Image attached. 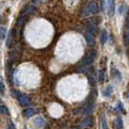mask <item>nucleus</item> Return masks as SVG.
Returning a JSON list of instances; mask_svg holds the SVG:
<instances>
[{"mask_svg":"<svg viewBox=\"0 0 129 129\" xmlns=\"http://www.w3.org/2000/svg\"><path fill=\"white\" fill-rule=\"evenodd\" d=\"M96 51H94V50H90V51H88V52H86V54L84 56V58L82 59V62L84 63V65H90L93 63V61H94V59L96 58Z\"/></svg>","mask_w":129,"mask_h":129,"instance_id":"1","label":"nucleus"},{"mask_svg":"<svg viewBox=\"0 0 129 129\" xmlns=\"http://www.w3.org/2000/svg\"><path fill=\"white\" fill-rule=\"evenodd\" d=\"M97 72L96 70L94 69V67H91L89 68V73L87 75V78H88V82L91 85H95L97 82Z\"/></svg>","mask_w":129,"mask_h":129,"instance_id":"2","label":"nucleus"},{"mask_svg":"<svg viewBox=\"0 0 129 129\" xmlns=\"http://www.w3.org/2000/svg\"><path fill=\"white\" fill-rule=\"evenodd\" d=\"M87 11L91 14H97L99 12V4L96 3L95 1H89L86 5Z\"/></svg>","mask_w":129,"mask_h":129,"instance_id":"3","label":"nucleus"},{"mask_svg":"<svg viewBox=\"0 0 129 129\" xmlns=\"http://www.w3.org/2000/svg\"><path fill=\"white\" fill-rule=\"evenodd\" d=\"M108 14L110 17H113L115 14V0H108Z\"/></svg>","mask_w":129,"mask_h":129,"instance_id":"4","label":"nucleus"},{"mask_svg":"<svg viewBox=\"0 0 129 129\" xmlns=\"http://www.w3.org/2000/svg\"><path fill=\"white\" fill-rule=\"evenodd\" d=\"M27 19H28L27 14H23V15H21L19 19H18V21H17V26H19V27H22V26L26 23Z\"/></svg>","mask_w":129,"mask_h":129,"instance_id":"5","label":"nucleus"},{"mask_svg":"<svg viewBox=\"0 0 129 129\" xmlns=\"http://www.w3.org/2000/svg\"><path fill=\"white\" fill-rule=\"evenodd\" d=\"M84 38L86 40L88 46L94 47V45H95V38H94V35H92L90 33H86V34L84 35Z\"/></svg>","mask_w":129,"mask_h":129,"instance_id":"6","label":"nucleus"},{"mask_svg":"<svg viewBox=\"0 0 129 129\" xmlns=\"http://www.w3.org/2000/svg\"><path fill=\"white\" fill-rule=\"evenodd\" d=\"M39 111L35 110V109H32V108H27L25 110H23L22 112V114H23V116L24 117H31L33 116L36 113H38Z\"/></svg>","mask_w":129,"mask_h":129,"instance_id":"7","label":"nucleus"},{"mask_svg":"<svg viewBox=\"0 0 129 129\" xmlns=\"http://www.w3.org/2000/svg\"><path fill=\"white\" fill-rule=\"evenodd\" d=\"M19 101V103L21 104L22 106H26V105H28L29 102H30V98L25 95V94H20V96L19 97V99H18Z\"/></svg>","mask_w":129,"mask_h":129,"instance_id":"8","label":"nucleus"},{"mask_svg":"<svg viewBox=\"0 0 129 129\" xmlns=\"http://www.w3.org/2000/svg\"><path fill=\"white\" fill-rule=\"evenodd\" d=\"M86 29H87V31L88 33H90L92 35H96L97 33H98V30H97V26L95 24H92V23H88L87 25H86Z\"/></svg>","mask_w":129,"mask_h":129,"instance_id":"9","label":"nucleus"},{"mask_svg":"<svg viewBox=\"0 0 129 129\" xmlns=\"http://www.w3.org/2000/svg\"><path fill=\"white\" fill-rule=\"evenodd\" d=\"M19 57H20V52H18V51H13V52L10 53V61L11 62H14V61H17L19 60Z\"/></svg>","mask_w":129,"mask_h":129,"instance_id":"10","label":"nucleus"},{"mask_svg":"<svg viewBox=\"0 0 129 129\" xmlns=\"http://www.w3.org/2000/svg\"><path fill=\"white\" fill-rule=\"evenodd\" d=\"M111 72H112V75H113V78H114V79L121 80V74L119 73V71L116 69V67H113L112 70H111Z\"/></svg>","mask_w":129,"mask_h":129,"instance_id":"11","label":"nucleus"},{"mask_svg":"<svg viewBox=\"0 0 129 129\" xmlns=\"http://www.w3.org/2000/svg\"><path fill=\"white\" fill-rule=\"evenodd\" d=\"M94 123V120L91 116H87L84 121H83V126H92Z\"/></svg>","mask_w":129,"mask_h":129,"instance_id":"12","label":"nucleus"},{"mask_svg":"<svg viewBox=\"0 0 129 129\" xmlns=\"http://www.w3.org/2000/svg\"><path fill=\"white\" fill-rule=\"evenodd\" d=\"M35 125L37 127H44L46 125V121L44 120V118H42V117H37L35 119Z\"/></svg>","mask_w":129,"mask_h":129,"instance_id":"13","label":"nucleus"},{"mask_svg":"<svg viewBox=\"0 0 129 129\" xmlns=\"http://www.w3.org/2000/svg\"><path fill=\"white\" fill-rule=\"evenodd\" d=\"M97 80H98V82L100 83V84H102L104 82V79H105V71L104 70H99L98 73H97Z\"/></svg>","mask_w":129,"mask_h":129,"instance_id":"14","label":"nucleus"},{"mask_svg":"<svg viewBox=\"0 0 129 129\" xmlns=\"http://www.w3.org/2000/svg\"><path fill=\"white\" fill-rule=\"evenodd\" d=\"M107 41H108V32H107V30L104 29L102 31V35H101V43L104 45V44H106Z\"/></svg>","mask_w":129,"mask_h":129,"instance_id":"15","label":"nucleus"},{"mask_svg":"<svg viewBox=\"0 0 129 129\" xmlns=\"http://www.w3.org/2000/svg\"><path fill=\"white\" fill-rule=\"evenodd\" d=\"M115 123H116V127L117 129H121V128H123L122 119H121L120 117H116V121H115Z\"/></svg>","mask_w":129,"mask_h":129,"instance_id":"16","label":"nucleus"},{"mask_svg":"<svg viewBox=\"0 0 129 129\" xmlns=\"http://www.w3.org/2000/svg\"><path fill=\"white\" fill-rule=\"evenodd\" d=\"M5 91H6V87H5V84L3 83L2 79L0 78V94L4 95L5 94Z\"/></svg>","mask_w":129,"mask_h":129,"instance_id":"17","label":"nucleus"},{"mask_svg":"<svg viewBox=\"0 0 129 129\" xmlns=\"http://www.w3.org/2000/svg\"><path fill=\"white\" fill-rule=\"evenodd\" d=\"M112 92H113V86H112V85H109V86L105 89V91H104V95L109 97L111 94H112Z\"/></svg>","mask_w":129,"mask_h":129,"instance_id":"18","label":"nucleus"},{"mask_svg":"<svg viewBox=\"0 0 129 129\" xmlns=\"http://www.w3.org/2000/svg\"><path fill=\"white\" fill-rule=\"evenodd\" d=\"M86 71H87V68H86V66H85V65H81V66H78L77 72H79V73H84V74H85V73H86Z\"/></svg>","mask_w":129,"mask_h":129,"instance_id":"19","label":"nucleus"},{"mask_svg":"<svg viewBox=\"0 0 129 129\" xmlns=\"http://www.w3.org/2000/svg\"><path fill=\"white\" fill-rule=\"evenodd\" d=\"M35 12H36V9L33 6H26L25 14H34Z\"/></svg>","mask_w":129,"mask_h":129,"instance_id":"20","label":"nucleus"},{"mask_svg":"<svg viewBox=\"0 0 129 129\" xmlns=\"http://www.w3.org/2000/svg\"><path fill=\"white\" fill-rule=\"evenodd\" d=\"M100 20H101L100 18H90L88 21H89L90 23H92V24L97 25V24H99V23H100Z\"/></svg>","mask_w":129,"mask_h":129,"instance_id":"21","label":"nucleus"},{"mask_svg":"<svg viewBox=\"0 0 129 129\" xmlns=\"http://www.w3.org/2000/svg\"><path fill=\"white\" fill-rule=\"evenodd\" d=\"M7 29L5 27H0V39H5Z\"/></svg>","mask_w":129,"mask_h":129,"instance_id":"22","label":"nucleus"},{"mask_svg":"<svg viewBox=\"0 0 129 129\" xmlns=\"http://www.w3.org/2000/svg\"><path fill=\"white\" fill-rule=\"evenodd\" d=\"M0 114H5V115H10V112L8 110L6 106H0Z\"/></svg>","mask_w":129,"mask_h":129,"instance_id":"23","label":"nucleus"},{"mask_svg":"<svg viewBox=\"0 0 129 129\" xmlns=\"http://www.w3.org/2000/svg\"><path fill=\"white\" fill-rule=\"evenodd\" d=\"M20 91H19V90H16V89H13L12 90V96H14L16 99H19V97L20 96Z\"/></svg>","mask_w":129,"mask_h":129,"instance_id":"24","label":"nucleus"},{"mask_svg":"<svg viewBox=\"0 0 129 129\" xmlns=\"http://www.w3.org/2000/svg\"><path fill=\"white\" fill-rule=\"evenodd\" d=\"M117 107H118V110L121 111V112H124V109H123V104L121 102H118V105H117Z\"/></svg>","mask_w":129,"mask_h":129,"instance_id":"25","label":"nucleus"},{"mask_svg":"<svg viewBox=\"0 0 129 129\" xmlns=\"http://www.w3.org/2000/svg\"><path fill=\"white\" fill-rule=\"evenodd\" d=\"M125 40H126V43L129 44V30H127L125 33Z\"/></svg>","mask_w":129,"mask_h":129,"instance_id":"26","label":"nucleus"},{"mask_svg":"<svg viewBox=\"0 0 129 129\" xmlns=\"http://www.w3.org/2000/svg\"><path fill=\"white\" fill-rule=\"evenodd\" d=\"M102 128H107V121H106V118H103V124H102Z\"/></svg>","mask_w":129,"mask_h":129,"instance_id":"27","label":"nucleus"},{"mask_svg":"<svg viewBox=\"0 0 129 129\" xmlns=\"http://www.w3.org/2000/svg\"><path fill=\"white\" fill-rule=\"evenodd\" d=\"M9 128H15V125L12 121H9Z\"/></svg>","mask_w":129,"mask_h":129,"instance_id":"28","label":"nucleus"},{"mask_svg":"<svg viewBox=\"0 0 129 129\" xmlns=\"http://www.w3.org/2000/svg\"><path fill=\"white\" fill-rule=\"evenodd\" d=\"M41 0H32V2L33 3H38V2H40Z\"/></svg>","mask_w":129,"mask_h":129,"instance_id":"29","label":"nucleus"},{"mask_svg":"<svg viewBox=\"0 0 129 129\" xmlns=\"http://www.w3.org/2000/svg\"><path fill=\"white\" fill-rule=\"evenodd\" d=\"M127 96H128V97H129V92H128V94H127Z\"/></svg>","mask_w":129,"mask_h":129,"instance_id":"30","label":"nucleus"},{"mask_svg":"<svg viewBox=\"0 0 129 129\" xmlns=\"http://www.w3.org/2000/svg\"><path fill=\"white\" fill-rule=\"evenodd\" d=\"M128 17H129V10H128Z\"/></svg>","mask_w":129,"mask_h":129,"instance_id":"31","label":"nucleus"},{"mask_svg":"<svg viewBox=\"0 0 129 129\" xmlns=\"http://www.w3.org/2000/svg\"><path fill=\"white\" fill-rule=\"evenodd\" d=\"M0 21H1V18H0Z\"/></svg>","mask_w":129,"mask_h":129,"instance_id":"32","label":"nucleus"}]
</instances>
